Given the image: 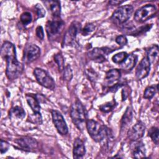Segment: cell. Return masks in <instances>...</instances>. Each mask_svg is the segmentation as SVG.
Listing matches in <instances>:
<instances>
[{
  "label": "cell",
  "instance_id": "cell-12",
  "mask_svg": "<svg viewBox=\"0 0 159 159\" xmlns=\"http://www.w3.org/2000/svg\"><path fill=\"white\" fill-rule=\"evenodd\" d=\"M150 63L148 61L147 57H144L140 62L139 65L137 67L135 76L139 80H140L147 77L150 72Z\"/></svg>",
  "mask_w": 159,
  "mask_h": 159
},
{
  "label": "cell",
  "instance_id": "cell-11",
  "mask_svg": "<svg viewBox=\"0 0 159 159\" xmlns=\"http://www.w3.org/2000/svg\"><path fill=\"white\" fill-rule=\"evenodd\" d=\"M145 130V126L144 123L138 121L128 130L127 137L132 142L139 140L143 136Z\"/></svg>",
  "mask_w": 159,
  "mask_h": 159
},
{
  "label": "cell",
  "instance_id": "cell-35",
  "mask_svg": "<svg viewBox=\"0 0 159 159\" xmlns=\"http://www.w3.org/2000/svg\"><path fill=\"white\" fill-rule=\"evenodd\" d=\"M9 147V144L8 143V142L1 139V148H0L1 153L3 154V153H6Z\"/></svg>",
  "mask_w": 159,
  "mask_h": 159
},
{
  "label": "cell",
  "instance_id": "cell-3",
  "mask_svg": "<svg viewBox=\"0 0 159 159\" xmlns=\"http://www.w3.org/2000/svg\"><path fill=\"white\" fill-rule=\"evenodd\" d=\"M70 116L73 122L76 127L80 130H83L86 125L87 117L85 109L78 99H76L72 104Z\"/></svg>",
  "mask_w": 159,
  "mask_h": 159
},
{
  "label": "cell",
  "instance_id": "cell-20",
  "mask_svg": "<svg viewBox=\"0 0 159 159\" xmlns=\"http://www.w3.org/2000/svg\"><path fill=\"white\" fill-rule=\"evenodd\" d=\"M50 11L51 13L55 17H58L61 13L60 2L58 1H48L44 2Z\"/></svg>",
  "mask_w": 159,
  "mask_h": 159
},
{
  "label": "cell",
  "instance_id": "cell-8",
  "mask_svg": "<svg viewBox=\"0 0 159 159\" xmlns=\"http://www.w3.org/2000/svg\"><path fill=\"white\" fill-rule=\"evenodd\" d=\"M53 122L58 132L61 135H66L68 133V127L62 114L57 110L52 111Z\"/></svg>",
  "mask_w": 159,
  "mask_h": 159
},
{
  "label": "cell",
  "instance_id": "cell-13",
  "mask_svg": "<svg viewBox=\"0 0 159 159\" xmlns=\"http://www.w3.org/2000/svg\"><path fill=\"white\" fill-rule=\"evenodd\" d=\"M107 48H95L89 53V57L97 63H102L106 60L105 55L111 52Z\"/></svg>",
  "mask_w": 159,
  "mask_h": 159
},
{
  "label": "cell",
  "instance_id": "cell-34",
  "mask_svg": "<svg viewBox=\"0 0 159 159\" xmlns=\"http://www.w3.org/2000/svg\"><path fill=\"white\" fill-rule=\"evenodd\" d=\"M116 42L120 46H124L127 43V39L124 35H119L116 37Z\"/></svg>",
  "mask_w": 159,
  "mask_h": 159
},
{
  "label": "cell",
  "instance_id": "cell-5",
  "mask_svg": "<svg viewBox=\"0 0 159 159\" xmlns=\"http://www.w3.org/2000/svg\"><path fill=\"white\" fill-rule=\"evenodd\" d=\"M157 13V8L153 4H147L139 9L134 14V20L142 23L153 17Z\"/></svg>",
  "mask_w": 159,
  "mask_h": 159
},
{
  "label": "cell",
  "instance_id": "cell-28",
  "mask_svg": "<svg viewBox=\"0 0 159 159\" xmlns=\"http://www.w3.org/2000/svg\"><path fill=\"white\" fill-rule=\"evenodd\" d=\"M115 106H116L115 101H112L111 102H108L101 105L99 106V109L104 112H109L114 108Z\"/></svg>",
  "mask_w": 159,
  "mask_h": 159
},
{
  "label": "cell",
  "instance_id": "cell-21",
  "mask_svg": "<svg viewBox=\"0 0 159 159\" xmlns=\"http://www.w3.org/2000/svg\"><path fill=\"white\" fill-rule=\"evenodd\" d=\"M132 117H133L132 108L131 106H128L125 111V112L124 114L121 119V122H120L121 130L125 129V128L128 127V125L132 121Z\"/></svg>",
  "mask_w": 159,
  "mask_h": 159
},
{
  "label": "cell",
  "instance_id": "cell-16",
  "mask_svg": "<svg viewBox=\"0 0 159 159\" xmlns=\"http://www.w3.org/2000/svg\"><path fill=\"white\" fill-rule=\"evenodd\" d=\"M86 152L84 142L80 138L75 139L73 143V157L75 158H82Z\"/></svg>",
  "mask_w": 159,
  "mask_h": 159
},
{
  "label": "cell",
  "instance_id": "cell-23",
  "mask_svg": "<svg viewBox=\"0 0 159 159\" xmlns=\"http://www.w3.org/2000/svg\"><path fill=\"white\" fill-rule=\"evenodd\" d=\"M157 90H158V85L157 84L148 86L144 91L143 98L145 99H150L155 96Z\"/></svg>",
  "mask_w": 159,
  "mask_h": 159
},
{
  "label": "cell",
  "instance_id": "cell-6",
  "mask_svg": "<svg viewBox=\"0 0 159 159\" xmlns=\"http://www.w3.org/2000/svg\"><path fill=\"white\" fill-rule=\"evenodd\" d=\"M34 76L37 82L43 87L53 90L55 88V83L53 78L43 70L36 68L34 71Z\"/></svg>",
  "mask_w": 159,
  "mask_h": 159
},
{
  "label": "cell",
  "instance_id": "cell-29",
  "mask_svg": "<svg viewBox=\"0 0 159 159\" xmlns=\"http://www.w3.org/2000/svg\"><path fill=\"white\" fill-rule=\"evenodd\" d=\"M32 15L29 12H25L22 13L20 17V20L21 22L22 23V24H24L25 25L30 24L32 21Z\"/></svg>",
  "mask_w": 159,
  "mask_h": 159
},
{
  "label": "cell",
  "instance_id": "cell-18",
  "mask_svg": "<svg viewBox=\"0 0 159 159\" xmlns=\"http://www.w3.org/2000/svg\"><path fill=\"white\" fill-rule=\"evenodd\" d=\"M137 61V57L135 55H128L125 60L120 63V67L124 70H131L135 65Z\"/></svg>",
  "mask_w": 159,
  "mask_h": 159
},
{
  "label": "cell",
  "instance_id": "cell-24",
  "mask_svg": "<svg viewBox=\"0 0 159 159\" xmlns=\"http://www.w3.org/2000/svg\"><path fill=\"white\" fill-rule=\"evenodd\" d=\"M11 116H12L17 119H23L25 117V112L24 109L20 106H15L11 109Z\"/></svg>",
  "mask_w": 159,
  "mask_h": 159
},
{
  "label": "cell",
  "instance_id": "cell-9",
  "mask_svg": "<svg viewBox=\"0 0 159 159\" xmlns=\"http://www.w3.org/2000/svg\"><path fill=\"white\" fill-rule=\"evenodd\" d=\"M19 148L26 152H32L38 147L37 141L32 137H22L14 140Z\"/></svg>",
  "mask_w": 159,
  "mask_h": 159
},
{
  "label": "cell",
  "instance_id": "cell-27",
  "mask_svg": "<svg viewBox=\"0 0 159 159\" xmlns=\"http://www.w3.org/2000/svg\"><path fill=\"white\" fill-rule=\"evenodd\" d=\"M127 55H127V53L126 52H119V53L114 55L112 57V61L115 63L120 64V63H122L125 60V59L126 58Z\"/></svg>",
  "mask_w": 159,
  "mask_h": 159
},
{
  "label": "cell",
  "instance_id": "cell-37",
  "mask_svg": "<svg viewBox=\"0 0 159 159\" xmlns=\"http://www.w3.org/2000/svg\"><path fill=\"white\" fill-rule=\"evenodd\" d=\"M127 88L126 89V88H124L122 91V101L125 100V99L127 98V97L128 96V95L129 94V88L127 86Z\"/></svg>",
  "mask_w": 159,
  "mask_h": 159
},
{
  "label": "cell",
  "instance_id": "cell-10",
  "mask_svg": "<svg viewBox=\"0 0 159 159\" xmlns=\"http://www.w3.org/2000/svg\"><path fill=\"white\" fill-rule=\"evenodd\" d=\"M40 55V48L34 44H30L24 48L23 60L26 63H29L37 60Z\"/></svg>",
  "mask_w": 159,
  "mask_h": 159
},
{
  "label": "cell",
  "instance_id": "cell-26",
  "mask_svg": "<svg viewBox=\"0 0 159 159\" xmlns=\"http://www.w3.org/2000/svg\"><path fill=\"white\" fill-rule=\"evenodd\" d=\"M148 136L152 139L153 142L158 145V129L156 127H152L148 130Z\"/></svg>",
  "mask_w": 159,
  "mask_h": 159
},
{
  "label": "cell",
  "instance_id": "cell-2",
  "mask_svg": "<svg viewBox=\"0 0 159 159\" xmlns=\"http://www.w3.org/2000/svg\"><path fill=\"white\" fill-rule=\"evenodd\" d=\"M88 134L91 137L97 142H106L109 144L113 139L112 133L110 129L105 125L100 124L98 122L90 119L87 120L86 125Z\"/></svg>",
  "mask_w": 159,
  "mask_h": 159
},
{
  "label": "cell",
  "instance_id": "cell-33",
  "mask_svg": "<svg viewBox=\"0 0 159 159\" xmlns=\"http://www.w3.org/2000/svg\"><path fill=\"white\" fill-rule=\"evenodd\" d=\"M30 119L33 120L34 122L36 123L37 124H42V119L40 112L34 113V115L32 116H31Z\"/></svg>",
  "mask_w": 159,
  "mask_h": 159
},
{
  "label": "cell",
  "instance_id": "cell-15",
  "mask_svg": "<svg viewBox=\"0 0 159 159\" xmlns=\"http://www.w3.org/2000/svg\"><path fill=\"white\" fill-rule=\"evenodd\" d=\"M120 77V71L117 69H112L108 71L104 78V84L106 86L111 88L116 85V83Z\"/></svg>",
  "mask_w": 159,
  "mask_h": 159
},
{
  "label": "cell",
  "instance_id": "cell-22",
  "mask_svg": "<svg viewBox=\"0 0 159 159\" xmlns=\"http://www.w3.org/2000/svg\"><path fill=\"white\" fill-rule=\"evenodd\" d=\"M158 47L157 45H153L148 50L147 58L150 63H155L158 61Z\"/></svg>",
  "mask_w": 159,
  "mask_h": 159
},
{
  "label": "cell",
  "instance_id": "cell-38",
  "mask_svg": "<svg viewBox=\"0 0 159 159\" xmlns=\"http://www.w3.org/2000/svg\"><path fill=\"white\" fill-rule=\"evenodd\" d=\"M122 2H124V1H111L109 2V3L112 6L119 5V4H122Z\"/></svg>",
  "mask_w": 159,
  "mask_h": 159
},
{
  "label": "cell",
  "instance_id": "cell-19",
  "mask_svg": "<svg viewBox=\"0 0 159 159\" xmlns=\"http://www.w3.org/2000/svg\"><path fill=\"white\" fill-rule=\"evenodd\" d=\"M26 99L28 104L33 111L34 113L40 112V102L35 95H34L32 94H27Z\"/></svg>",
  "mask_w": 159,
  "mask_h": 159
},
{
  "label": "cell",
  "instance_id": "cell-31",
  "mask_svg": "<svg viewBox=\"0 0 159 159\" xmlns=\"http://www.w3.org/2000/svg\"><path fill=\"white\" fill-rule=\"evenodd\" d=\"M95 29V26L93 24L89 23L86 24V25L84 27V28L81 30V33L83 35H88L89 33L93 32Z\"/></svg>",
  "mask_w": 159,
  "mask_h": 159
},
{
  "label": "cell",
  "instance_id": "cell-17",
  "mask_svg": "<svg viewBox=\"0 0 159 159\" xmlns=\"http://www.w3.org/2000/svg\"><path fill=\"white\" fill-rule=\"evenodd\" d=\"M135 143L132 147V154L134 158H142L145 157V147L142 141H135Z\"/></svg>",
  "mask_w": 159,
  "mask_h": 159
},
{
  "label": "cell",
  "instance_id": "cell-30",
  "mask_svg": "<svg viewBox=\"0 0 159 159\" xmlns=\"http://www.w3.org/2000/svg\"><path fill=\"white\" fill-rule=\"evenodd\" d=\"M64 72H63V78L66 81H70L73 77V73L72 70L71 69V67L69 65H68L66 67L64 68Z\"/></svg>",
  "mask_w": 159,
  "mask_h": 159
},
{
  "label": "cell",
  "instance_id": "cell-1",
  "mask_svg": "<svg viewBox=\"0 0 159 159\" xmlns=\"http://www.w3.org/2000/svg\"><path fill=\"white\" fill-rule=\"evenodd\" d=\"M1 54L6 61V74L7 78L16 80L22 74L24 66L17 59L14 45L10 42H4L1 47Z\"/></svg>",
  "mask_w": 159,
  "mask_h": 159
},
{
  "label": "cell",
  "instance_id": "cell-7",
  "mask_svg": "<svg viewBox=\"0 0 159 159\" xmlns=\"http://www.w3.org/2000/svg\"><path fill=\"white\" fill-rule=\"evenodd\" d=\"M65 23L62 20H48L46 24V32L49 39H55L61 32Z\"/></svg>",
  "mask_w": 159,
  "mask_h": 159
},
{
  "label": "cell",
  "instance_id": "cell-14",
  "mask_svg": "<svg viewBox=\"0 0 159 159\" xmlns=\"http://www.w3.org/2000/svg\"><path fill=\"white\" fill-rule=\"evenodd\" d=\"M78 29L79 27H78V24H76V22H73L71 24V25L66 31V34H65L63 41V45H71L75 43Z\"/></svg>",
  "mask_w": 159,
  "mask_h": 159
},
{
  "label": "cell",
  "instance_id": "cell-36",
  "mask_svg": "<svg viewBox=\"0 0 159 159\" xmlns=\"http://www.w3.org/2000/svg\"><path fill=\"white\" fill-rule=\"evenodd\" d=\"M35 34L37 35V37L41 40L43 39L44 37V33H43V30L42 26H38L36 28V30H35Z\"/></svg>",
  "mask_w": 159,
  "mask_h": 159
},
{
  "label": "cell",
  "instance_id": "cell-4",
  "mask_svg": "<svg viewBox=\"0 0 159 159\" xmlns=\"http://www.w3.org/2000/svg\"><path fill=\"white\" fill-rule=\"evenodd\" d=\"M133 11L134 8L131 5H125L119 7L113 12L111 19L116 24H123L130 17Z\"/></svg>",
  "mask_w": 159,
  "mask_h": 159
},
{
  "label": "cell",
  "instance_id": "cell-32",
  "mask_svg": "<svg viewBox=\"0 0 159 159\" xmlns=\"http://www.w3.org/2000/svg\"><path fill=\"white\" fill-rule=\"evenodd\" d=\"M35 12L37 16V18H41L43 17L45 14V11L43 7L40 4H36L35 6Z\"/></svg>",
  "mask_w": 159,
  "mask_h": 159
},
{
  "label": "cell",
  "instance_id": "cell-25",
  "mask_svg": "<svg viewBox=\"0 0 159 159\" xmlns=\"http://www.w3.org/2000/svg\"><path fill=\"white\" fill-rule=\"evenodd\" d=\"M54 60L57 64L59 71L61 72L65 68V61L64 58L61 53H57L54 57Z\"/></svg>",
  "mask_w": 159,
  "mask_h": 159
}]
</instances>
